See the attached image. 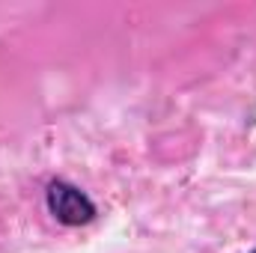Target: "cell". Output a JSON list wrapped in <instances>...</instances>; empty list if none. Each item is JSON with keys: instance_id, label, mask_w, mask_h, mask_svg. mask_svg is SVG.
Returning <instances> with one entry per match:
<instances>
[{"instance_id": "2", "label": "cell", "mask_w": 256, "mask_h": 253, "mask_svg": "<svg viewBox=\"0 0 256 253\" xmlns=\"http://www.w3.org/2000/svg\"><path fill=\"white\" fill-rule=\"evenodd\" d=\"M254 253H256V250H254Z\"/></svg>"}, {"instance_id": "1", "label": "cell", "mask_w": 256, "mask_h": 253, "mask_svg": "<svg viewBox=\"0 0 256 253\" xmlns=\"http://www.w3.org/2000/svg\"><path fill=\"white\" fill-rule=\"evenodd\" d=\"M48 212L66 226H80L96 218V202L72 182L57 179L48 185Z\"/></svg>"}]
</instances>
